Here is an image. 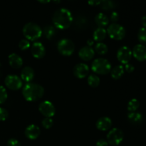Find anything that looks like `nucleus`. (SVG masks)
<instances>
[{
  "instance_id": "obj_1",
  "label": "nucleus",
  "mask_w": 146,
  "mask_h": 146,
  "mask_svg": "<svg viewBox=\"0 0 146 146\" xmlns=\"http://www.w3.org/2000/svg\"><path fill=\"white\" fill-rule=\"evenodd\" d=\"M73 16L71 11L66 8H61L54 12L52 21L56 28L59 29H66L73 23Z\"/></svg>"
},
{
  "instance_id": "obj_2",
  "label": "nucleus",
  "mask_w": 146,
  "mask_h": 146,
  "mask_svg": "<svg viewBox=\"0 0 146 146\" xmlns=\"http://www.w3.org/2000/svg\"><path fill=\"white\" fill-rule=\"evenodd\" d=\"M44 89L41 85L34 83H28L24 86L22 94L26 101L34 102L42 98Z\"/></svg>"
},
{
  "instance_id": "obj_3",
  "label": "nucleus",
  "mask_w": 146,
  "mask_h": 146,
  "mask_svg": "<svg viewBox=\"0 0 146 146\" xmlns=\"http://www.w3.org/2000/svg\"><path fill=\"white\" fill-rule=\"evenodd\" d=\"M23 34L26 39L29 41H36L41 36L43 31L38 24L33 22L27 23L23 28Z\"/></svg>"
},
{
  "instance_id": "obj_4",
  "label": "nucleus",
  "mask_w": 146,
  "mask_h": 146,
  "mask_svg": "<svg viewBox=\"0 0 146 146\" xmlns=\"http://www.w3.org/2000/svg\"><path fill=\"white\" fill-rule=\"evenodd\" d=\"M93 72L100 75H106L111 71V65L106 58H96L91 64Z\"/></svg>"
},
{
  "instance_id": "obj_5",
  "label": "nucleus",
  "mask_w": 146,
  "mask_h": 146,
  "mask_svg": "<svg viewBox=\"0 0 146 146\" xmlns=\"http://www.w3.org/2000/svg\"><path fill=\"white\" fill-rule=\"evenodd\" d=\"M107 33L110 38L118 41V40H122L125 37L126 31H125V28L121 24L113 23L108 27Z\"/></svg>"
},
{
  "instance_id": "obj_6",
  "label": "nucleus",
  "mask_w": 146,
  "mask_h": 146,
  "mask_svg": "<svg viewBox=\"0 0 146 146\" xmlns=\"http://www.w3.org/2000/svg\"><path fill=\"white\" fill-rule=\"evenodd\" d=\"M57 48L58 52L61 55L64 56H69L74 53L75 50V46L71 40L68 38H63L58 41Z\"/></svg>"
},
{
  "instance_id": "obj_7",
  "label": "nucleus",
  "mask_w": 146,
  "mask_h": 146,
  "mask_svg": "<svg viewBox=\"0 0 146 146\" xmlns=\"http://www.w3.org/2000/svg\"><path fill=\"white\" fill-rule=\"evenodd\" d=\"M123 138V132L119 128H114L107 135V142L111 145H118L121 143Z\"/></svg>"
},
{
  "instance_id": "obj_8",
  "label": "nucleus",
  "mask_w": 146,
  "mask_h": 146,
  "mask_svg": "<svg viewBox=\"0 0 146 146\" xmlns=\"http://www.w3.org/2000/svg\"><path fill=\"white\" fill-rule=\"evenodd\" d=\"M5 85L12 91H17L22 87L23 83L21 78L16 75H8L5 78Z\"/></svg>"
},
{
  "instance_id": "obj_9",
  "label": "nucleus",
  "mask_w": 146,
  "mask_h": 146,
  "mask_svg": "<svg viewBox=\"0 0 146 146\" xmlns=\"http://www.w3.org/2000/svg\"><path fill=\"white\" fill-rule=\"evenodd\" d=\"M38 110L40 113L46 118H51L56 113L54 104L48 101H44L39 104Z\"/></svg>"
},
{
  "instance_id": "obj_10",
  "label": "nucleus",
  "mask_w": 146,
  "mask_h": 146,
  "mask_svg": "<svg viewBox=\"0 0 146 146\" xmlns=\"http://www.w3.org/2000/svg\"><path fill=\"white\" fill-rule=\"evenodd\" d=\"M132 56V51L128 46L121 47L117 52V58L123 64H128Z\"/></svg>"
},
{
  "instance_id": "obj_11",
  "label": "nucleus",
  "mask_w": 146,
  "mask_h": 146,
  "mask_svg": "<svg viewBox=\"0 0 146 146\" xmlns=\"http://www.w3.org/2000/svg\"><path fill=\"white\" fill-rule=\"evenodd\" d=\"M74 75L78 78H84L89 74V68L88 65L83 63L76 64L73 70Z\"/></svg>"
},
{
  "instance_id": "obj_12",
  "label": "nucleus",
  "mask_w": 146,
  "mask_h": 146,
  "mask_svg": "<svg viewBox=\"0 0 146 146\" xmlns=\"http://www.w3.org/2000/svg\"><path fill=\"white\" fill-rule=\"evenodd\" d=\"M31 52L33 56L36 58H42L46 54V49L44 46L40 42H35L31 47Z\"/></svg>"
},
{
  "instance_id": "obj_13",
  "label": "nucleus",
  "mask_w": 146,
  "mask_h": 146,
  "mask_svg": "<svg viewBox=\"0 0 146 146\" xmlns=\"http://www.w3.org/2000/svg\"><path fill=\"white\" fill-rule=\"evenodd\" d=\"M132 54L138 61H146V47L143 44H137L133 49Z\"/></svg>"
},
{
  "instance_id": "obj_14",
  "label": "nucleus",
  "mask_w": 146,
  "mask_h": 146,
  "mask_svg": "<svg viewBox=\"0 0 146 146\" xmlns=\"http://www.w3.org/2000/svg\"><path fill=\"white\" fill-rule=\"evenodd\" d=\"M95 55V51L91 46H86L81 48L78 52V56L83 61H90L92 59Z\"/></svg>"
},
{
  "instance_id": "obj_15",
  "label": "nucleus",
  "mask_w": 146,
  "mask_h": 146,
  "mask_svg": "<svg viewBox=\"0 0 146 146\" xmlns=\"http://www.w3.org/2000/svg\"><path fill=\"white\" fill-rule=\"evenodd\" d=\"M40 133H41L40 128L34 124H31L27 126L24 131L25 136L30 140L36 139L40 135Z\"/></svg>"
},
{
  "instance_id": "obj_16",
  "label": "nucleus",
  "mask_w": 146,
  "mask_h": 146,
  "mask_svg": "<svg viewBox=\"0 0 146 146\" xmlns=\"http://www.w3.org/2000/svg\"><path fill=\"white\" fill-rule=\"evenodd\" d=\"M96 126L99 131H108L112 126V121H111V118L108 117H102L96 121Z\"/></svg>"
},
{
  "instance_id": "obj_17",
  "label": "nucleus",
  "mask_w": 146,
  "mask_h": 146,
  "mask_svg": "<svg viewBox=\"0 0 146 146\" xmlns=\"http://www.w3.org/2000/svg\"><path fill=\"white\" fill-rule=\"evenodd\" d=\"M34 78V71L32 68L29 66L24 67L21 72V79L24 81L30 83Z\"/></svg>"
},
{
  "instance_id": "obj_18",
  "label": "nucleus",
  "mask_w": 146,
  "mask_h": 146,
  "mask_svg": "<svg viewBox=\"0 0 146 146\" xmlns=\"http://www.w3.org/2000/svg\"><path fill=\"white\" fill-rule=\"evenodd\" d=\"M9 64L13 68H21L23 64V59L17 54H11L9 56Z\"/></svg>"
},
{
  "instance_id": "obj_19",
  "label": "nucleus",
  "mask_w": 146,
  "mask_h": 146,
  "mask_svg": "<svg viewBox=\"0 0 146 146\" xmlns=\"http://www.w3.org/2000/svg\"><path fill=\"white\" fill-rule=\"evenodd\" d=\"M128 119L131 123L138 125V124L141 123L143 122V115L141 113L130 112L128 114Z\"/></svg>"
},
{
  "instance_id": "obj_20",
  "label": "nucleus",
  "mask_w": 146,
  "mask_h": 146,
  "mask_svg": "<svg viewBox=\"0 0 146 146\" xmlns=\"http://www.w3.org/2000/svg\"><path fill=\"white\" fill-rule=\"evenodd\" d=\"M95 22L98 26V27L104 28L108 24L109 19L106 14H103V13H98L95 17Z\"/></svg>"
},
{
  "instance_id": "obj_21",
  "label": "nucleus",
  "mask_w": 146,
  "mask_h": 146,
  "mask_svg": "<svg viewBox=\"0 0 146 146\" xmlns=\"http://www.w3.org/2000/svg\"><path fill=\"white\" fill-rule=\"evenodd\" d=\"M106 30L105 29L98 27L94 32V35H93L94 40L96 41H98V43L102 42L106 37Z\"/></svg>"
},
{
  "instance_id": "obj_22",
  "label": "nucleus",
  "mask_w": 146,
  "mask_h": 146,
  "mask_svg": "<svg viewBox=\"0 0 146 146\" xmlns=\"http://www.w3.org/2000/svg\"><path fill=\"white\" fill-rule=\"evenodd\" d=\"M111 77L115 80H118L123 76L124 67L122 65H118L114 67L111 71Z\"/></svg>"
},
{
  "instance_id": "obj_23",
  "label": "nucleus",
  "mask_w": 146,
  "mask_h": 146,
  "mask_svg": "<svg viewBox=\"0 0 146 146\" xmlns=\"http://www.w3.org/2000/svg\"><path fill=\"white\" fill-rule=\"evenodd\" d=\"M56 29L55 27L53 26H46L44 29V34L46 36V38L48 39H52L56 34Z\"/></svg>"
},
{
  "instance_id": "obj_24",
  "label": "nucleus",
  "mask_w": 146,
  "mask_h": 146,
  "mask_svg": "<svg viewBox=\"0 0 146 146\" xmlns=\"http://www.w3.org/2000/svg\"><path fill=\"white\" fill-rule=\"evenodd\" d=\"M140 106V102L136 98H133L128 104V111L129 112H135Z\"/></svg>"
},
{
  "instance_id": "obj_25",
  "label": "nucleus",
  "mask_w": 146,
  "mask_h": 146,
  "mask_svg": "<svg viewBox=\"0 0 146 146\" xmlns=\"http://www.w3.org/2000/svg\"><path fill=\"white\" fill-rule=\"evenodd\" d=\"M88 85L93 88H96L98 87V85L100 84V78L98 76L95 75V74H91L88 76Z\"/></svg>"
},
{
  "instance_id": "obj_26",
  "label": "nucleus",
  "mask_w": 146,
  "mask_h": 146,
  "mask_svg": "<svg viewBox=\"0 0 146 146\" xmlns=\"http://www.w3.org/2000/svg\"><path fill=\"white\" fill-rule=\"evenodd\" d=\"M108 46L102 42L98 43L95 46L96 52L99 54V55H105L108 52Z\"/></svg>"
},
{
  "instance_id": "obj_27",
  "label": "nucleus",
  "mask_w": 146,
  "mask_h": 146,
  "mask_svg": "<svg viewBox=\"0 0 146 146\" xmlns=\"http://www.w3.org/2000/svg\"><path fill=\"white\" fill-rule=\"evenodd\" d=\"M138 38L141 44L146 45V28L142 27L140 29L138 33Z\"/></svg>"
},
{
  "instance_id": "obj_28",
  "label": "nucleus",
  "mask_w": 146,
  "mask_h": 146,
  "mask_svg": "<svg viewBox=\"0 0 146 146\" xmlns=\"http://www.w3.org/2000/svg\"><path fill=\"white\" fill-rule=\"evenodd\" d=\"M101 5L104 10H111L115 7V4L112 0H102Z\"/></svg>"
},
{
  "instance_id": "obj_29",
  "label": "nucleus",
  "mask_w": 146,
  "mask_h": 146,
  "mask_svg": "<svg viewBox=\"0 0 146 146\" xmlns=\"http://www.w3.org/2000/svg\"><path fill=\"white\" fill-rule=\"evenodd\" d=\"M7 92L4 87L0 86V104H2L7 101Z\"/></svg>"
},
{
  "instance_id": "obj_30",
  "label": "nucleus",
  "mask_w": 146,
  "mask_h": 146,
  "mask_svg": "<svg viewBox=\"0 0 146 146\" xmlns=\"http://www.w3.org/2000/svg\"><path fill=\"white\" fill-rule=\"evenodd\" d=\"M41 124H42V126L44 128L49 129L54 125V121H53V120L51 118H45L44 119H43Z\"/></svg>"
},
{
  "instance_id": "obj_31",
  "label": "nucleus",
  "mask_w": 146,
  "mask_h": 146,
  "mask_svg": "<svg viewBox=\"0 0 146 146\" xmlns=\"http://www.w3.org/2000/svg\"><path fill=\"white\" fill-rule=\"evenodd\" d=\"M19 47L22 51H25V50L28 49L30 47V42L29 40L27 39H22L19 41Z\"/></svg>"
},
{
  "instance_id": "obj_32",
  "label": "nucleus",
  "mask_w": 146,
  "mask_h": 146,
  "mask_svg": "<svg viewBox=\"0 0 146 146\" xmlns=\"http://www.w3.org/2000/svg\"><path fill=\"white\" fill-rule=\"evenodd\" d=\"M76 25L80 28H86L87 26V21L85 18H77L76 21Z\"/></svg>"
},
{
  "instance_id": "obj_33",
  "label": "nucleus",
  "mask_w": 146,
  "mask_h": 146,
  "mask_svg": "<svg viewBox=\"0 0 146 146\" xmlns=\"http://www.w3.org/2000/svg\"><path fill=\"white\" fill-rule=\"evenodd\" d=\"M9 116L8 111L4 108H0V121H4Z\"/></svg>"
},
{
  "instance_id": "obj_34",
  "label": "nucleus",
  "mask_w": 146,
  "mask_h": 146,
  "mask_svg": "<svg viewBox=\"0 0 146 146\" xmlns=\"http://www.w3.org/2000/svg\"><path fill=\"white\" fill-rule=\"evenodd\" d=\"M7 146H21V144L15 138H11L7 142Z\"/></svg>"
},
{
  "instance_id": "obj_35",
  "label": "nucleus",
  "mask_w": 146,
  "mask_h": 146,
  "mask_svg": "<svg viewBox=\"0 0 146 146\" xmlns=\"http://www.w3.org/2000/svg\"><path fill=\"white\" fill-rule=\"evenodd\" d=\"M118 19H119V15H118V14L116 11H113L111 15V21L113 23H115L118 21Z\"/></svg>"
},
{
  "instance_id": "obj_36",
  "label": "nucleus",
  "mask_w": 146,
  "mask_h": 146,
  "mask_svg": "<svg viewBox=\"0 0 146 146\" xmlns=\"http://www.w3.org/2000/svg\"><path fill=\"white\" fill-rule=\"evenodd\" d=\"M125 70L128 73H132L133 72L134 70H135V67L131 64H127L125 66Z\"/></svg>"
},
{
  "instance_id": "obj_37",
  "label": "nucleus",
  "mask_w": 146,
  "mask_h": 146,
  "mask_svg": "<svg viewBox=\"0 0 146 146\" xmlns=\"http://www.w3.org/2000/svg\"><path fill=\"white\" fill-rule=\"evenodd\" d=\"M102 2V0H88V3L91 6L100 5Z\"/></svg>"
},
{
  "instance_id": "obj_38",
  "label": "nucleus",
  "mask_w": 146,
  "mask_h": 146,
  "mask_svg": "<svg viewBox=\"0 0 146 146\" xmlns=\"http://www.w3.org/2000/svg\"><path fill=\"white\" fill-rule=\"evenodd\" d=\"M108 143L107 141L104 139H100L97 141L96 146H108Z\"/></svg>"
},
{
  "instance_id": "obj_39",
  "label": "nucleus",
  "mask_w": 146,
  "mask_h": 146,
  "mask_svg": "<svg viewBox=\"0 0 146 146\" xmlns=\"http://www.w3.org/2000/svg\"><path fill=\"white\" fill-rule=\"evenodd\" d=\"M141 24H142L143 27L146 28V16H143L141 18Z\"/></svg>"
},
{
  "instance_id": "obj_40",
  "label": "nucleus",
  "mask_w": 146,
  "mask_h": 146,
  "mask_svg": "<svg viewBox=\"0 0 146 146\" xmlns=\"http://www.w3.org/2000/svg\"><path fill=\"white\" fill-rule=\"evenodd\" d=\"M37 1L40 3H42V4H47V3L50 2L51 0H37Z\"/></svg>"
},
{
  "instance_id": "obj_41",
  "label": "nucleus",
  "mask_w": 146,
  "mask_h": 146,
  "mask_svg": "<svg viewBox=\"0 0 146 146\" xmlns=\"http://www.w3.org/2000/svg\"><path fill=\"white\" fill-rule=\"evenodd\" d=\"M87 45H88V46H91L92 45H94V41H92V40L91 39L88 40V41H87Z\"/></svg>"
},
{
  "instance_id": "obj_42",
  "label": "nucleus",
  "mask_w": 146,
  "mask_h": 146,
  "mask_svg": "<svg viewBox=\"0 0 146 146\" xmlns=\"http://www.w3.org/2000/svg\"><path fill=\"white\" fill-rule=\"evenodd\" d=\"M53 1H54V3H56V4H59L60 2H61V0H52Z\"/></svg>"
}]
</instances>
